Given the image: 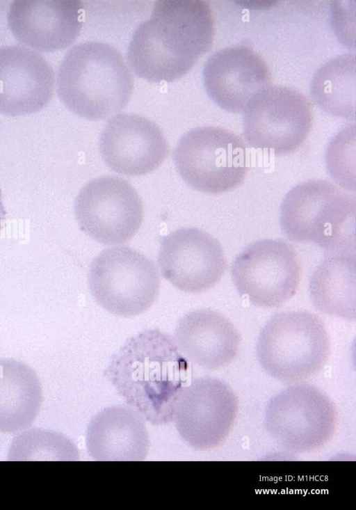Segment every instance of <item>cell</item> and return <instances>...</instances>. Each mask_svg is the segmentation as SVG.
Here are the masks:
<instances>
[{"instance_id":"obj_5","label":"cell","mask_w":356,"mask_h":510,"mask_svg":"<svg viewBox=\"0 0 356 510\" xmlns=\"http://www.w3.org/2000/svg\"><path fill=\"white\" fill-rule=\"evenodd\" d=\"M263 369L283 382L309 378L326 363L330 345L325 326L315 314H275L263 328L256 349Z\"/></svg>"},{"instance_id":"obj_2","label":"cell","mask_w":356,"mask_h":510,"mask_svg":"<svg viewBox=\"0 0 356 510\" xmlns=\"http://www.w3.org/2000/svg\"><path fill=\"white\" fill-rule=\"evenodd\" d=\"M105 375L129 406L152 424L160 425L172 420L189 365L170 335L150 329L125 342Z\"/></svg>"},{"instance_id":"obj_8","label":"cell","mask_w":356,"mask_h":510,"mask_svg":"<svg viewBox=\"0 0 356 510\" xmlns=\"http://www.w3.org/2000/svg\"><path fill=\"white\" fill-rule=\"evenodd\" d=\"M337 422L334 404L323 390L309 383L292 385L275 395L264 415L269 435L294 453L323 447L333 436Z\"/></svg>"},{"instance_id":"obj_6","label":"cell","mask_w":356,"mask_h":510,"mask_svg":"<svg viewBox=\"0 0 356 510\" xmlns=\"http://www.w3.org/2000/svg\"><path fill=\"white\" fill-rule=\"evenodd\" d=\"M172 158L185 183L204 193L220 194L235 189L243 182L249 170L245 141L219 127H200L185 133Z\"/></svg>"},{"instance_id":"obj_7","label":"cell","mask_w":356,"mask_h":510,"mask_svg":"<svg viewBox=\"0 0 356 510\" xmlns=\"http://www.w3.org/2000/svg\"><path fill=\"white\" fill-rule=\"evenodd\" d=\"M90 292L108 312L121 317L138 315L157 298L160 277L154 262L128 246L103 250L88 273Z\"/></svg>"},{"instance_id":"obj_3","label":"cell","mask_w":356,"mask_h":510,"mask_svg":"<svg viewBox=\"0 0 356 510\" xmlns=\"http://www.w3.org/2000/svg\"><path fill=\"white\" fill-rule=\"evenodd\" d=\"M134 79L121 54L108 44L87 41L72 47L59 66L56 92L61 102L89 120L107 119L129 103Z\"/></svg>"},{"instance_id":"obj_15","label":"cell","mask_w":356,"mask_h":510,"mask_svg":"<svg viewBox=\"0 0 356 510\" xmlns=\"http://www.w3.org/2000/svg\"><path fill=\"white\" fill-rule=\"evenodd\" d=\"M99 151L105 164L126 176H140L159 168L169 152L160 127L137 114L122 113L113 117L99 136Z\"/></svg>"},{"instance_id":"obj_12","label":"cell","mask_w":356,"mask_h":510,"mask_svg":"<svg viewBox=\"0 0 356 510\" xmlns=\"http://www.w3.org/2000/svg\"><path fill=\"white\" fill-rule=\"evenodd\" d=\"M238 413V399L225 382L212 377L193 380L181 390L172 420L181 438L197 450L213 449L227 438Z\"/></svg>"},{"instance_id":"obj_22","label":"cell","mask_w":356,"mask_h":510,"mask_svg":"<svg viewBox=\"0 0 356 510\" xmlns=\"http://www.w3.org/2000/svg\"><path fill=\"white\" fill-rule=\"evenodd\" d=\"M311 96L324 112L347 120L355 118L356 59L355 53L334 57L314 74Z\"/></svg>"},{"instance_id":"obj_14","label":"cell","mask_w":356,"mask_h":510,"mask_svg":"<svg viewBox=\"0 0 356 510\" xmlns=\"http://www.w3.org/2000/svg\"><path fill=\"white\" fill-rule=\"evenodd\" d=\"M202 79L208 96L219 107L231 113L243 112L272 82L265 59L243 45L214 52L204 65Z\"/></svg>"},{"instance_id":"obj_24","label":"cell","mask_w":356,"mask_h":510,"mask_svg":"<svg viewBox=\"0 0 356 510\" xmlns=\"http://www.w3.org/2000/svg\"><path fill=\"white\" fill-rule=\"evenodd\" d=\"M355 127L349 126L340 132L330 143L326 152L327 170L334 181L343 189L355 191Z\"/></svg>"},{"instance_id":"obj_4","label":"cell","mask_w":356,"mask_h":510,"mask_svg":"<svg viewBox=\"0 0 356 510\" xmlns=\"http://www.w3.org/2000/svg\"><path fill=\"white\" fill-rule=\"evenodd\" d=\"M356 199L329 181L312 180L291 189L280 207V226L290 240L315 243L328 255L355 253Z\"/></svg>"},{"instance_id":"obj_17","label":"cell","mask_w":356,"mask_h":510,"mask_svg":"<svg viewBox=\"0 0 356 510\" xmlns=\"http://www.w3.org/2000/svg\"><path fill=\"white\" fill-rule=\"evenodd\" d=\"M54 84V70L41 54L24 46L0 47V113L40 111L51 100Z\"/></svg>"},{"instance_id":"obj_19","label":"cell","mask_w":356,"mask_h":510,"mask_svg":"<svg viewBox=\"0 0 356 510\" xmlns=\"http://www.w3.org/2000/svg\"><path fill=\"white\" fill-rule=\"evenodd\" d=\"M86 447L95 461H143L149 448L144 417L127 406L105 408L90 420Z\"/></svg>"},{"instance_id":"obj_23","label":"cell","mask_w":356,"mask_h":510,"mask_svg":"<svg viewBox=\"0 0 356 510\" xmlns=\"http://www.w3.org/2000/svg\"><path fill=\"white\" fill-rule=\"evenodd\" d=\"M79 456L77 447L65 436L38 429L15 437L8 454L10 460L76 461Z\"/></svg>"},{"instance_id":"obj_9","label":"cell","mask_w":356,"mask_h":510,"mask_svg":"<svg viewBox=\"0 0 356 510\" xmlns=\"http://www.w3.org/2000/svg\"><path fill=\"white\" fill-rule=\"evenodd\" d=\"M243 123L244 137L252 148L286 155L300 148L309 136L312 106L298 90L270 86L245 108Z\"/></svg>"},{"instance_id":"obj_10","label":"cell","mask_w":356,"mask_h":510,"mask_svg":"<svg viewBox=\"0 0 356 510\" xmlns=\"http://www.w3.org/2000/svg\"><path fill=\"white\" fill-rule=\"evenodd\" d=\"M74 209L81 230L105 245L128 241L143 218V205L136 190L125 180L112 175L95 178L83 186Z\"/></svg>"},{"instance_id":"obj_18","label":"cell","mask_w":356,"mask_h":510,"mask_svg":"<svg viewBox=\"0 0 356 510\" xmlns=\"http://www.w3.org/2000/svg\"><path fill=\"white\" fill-rule=\"evenodd\" d=\"M174 341L186 358L213 370L234 360L241 339L238 330L223 314L211 309H199L179 319Z\"/></svg>"},{"instance_id":"obj_16","label":"cell","mask_w":356,"mask_h":510,"mask_svg":"<svg viewBox=\"0 0 356 510\" xmlns=\"http://www.w3.org/2000/svg\"><path fill=\"white\" fill-rule=\"evenodd\" d=\"M82 7L78 0H17L8 13V24L21 43L51 52L67 48L82 27Z\"/></svg>"},{"instance_id":"obj_25","label":"cell","mask_w":356,"mask_h":510,"mask_svg":"<svg viewBox=\"0 0 356 510\" xmlns=\"http://www.w3.org/2000/svg\"><path fill=\"white\" fill-rule=\"evenodd\" d=\"M6 212L3 205L1 191L0 189V230L6 220Z\"/></svg>"},{"instance_id":"obj_20","label":"cell","mask_w":356,"mask_h":510,"mask_svg":"<svg viewBox=\"0 0 356 510\" xmlns=\"http://www.w3.org/2000/svg\"><path fill=\"white\" fill-rule=\"evenodd\" d=\"M42 402V389L35 371L11 358H0V431L29 427Z\"/></svg>"},{"instance_id":"obj_21","label":"cell","mask_w":356,"mask_h":510,"mask_svg":"<svg viewBox=\"0 0 356 510\" xmlns=\"http://www.w3.org/2000/svg\"><path fill=\"white\" fill-rule=\"evenodd\" d=\"M310 297L320 312L349 321L356 318V255H328L313 272Z\"/></svg>"},{"instance_id":"obj_11","label":"cell","mask_w":356,"mask_h":510,"mask_svg":"<svg viewBox=\"0 0 356 510\" xmlns=\"http://www.w3.org/2000/svg\"><path fill=\"white\" fill-rule=\"evenodd\" d=\"M234 284L254 305L280 306L299 286L301 266L294 248L282 239H266L249 245L231 267Z\"/></svg>"},{"instance_id":"obj_1","label":"cell","mask_w":356,"mask_h":510,"mask_svg":"<svg viewBox=\"0 0 356 510\" xmlns=\"http://www.w3.org/2000/svg\"><path fill=\"white\" fill-rule=\"evenodd\" d=\"M214 35V19L207 1H157L149 18L135 30L127 61L142 79L172 82L209 51Z\"/></svg>"},{"instance_id":"obj_13","label":"cell","mask_w":356,"mask_h":510,"mask_svg":"<svg viewBox=\"0 0 356 510\" xmlns=\"http://www.w3.org/2000/svg\"><path fill=\"white\" fill-rule=\"evenodd\" d=\"M158 263L162 276L188 293L208 290L220 280L226 270L219 241L196 228H181L163 237Z\"/></svg>"}]
</instances>
